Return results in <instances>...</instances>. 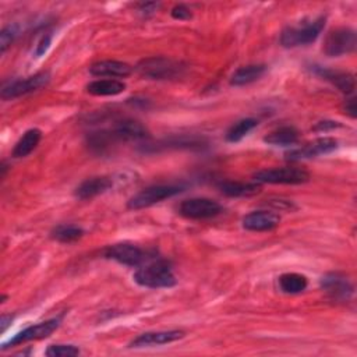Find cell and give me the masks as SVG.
Here are the masks:
<instances>
[{"instance_id": "cell-1", "label": "cell", "mask_w": 357, "mask_h": 357, "mask_svg": "<svg viewBox=\"0 0 357 357\" xmlns=\"http://www.w3.org/2000/svg\"><path fill=\"white\" fill-rule=\"evenodd\" d=\"M134 280L148 289H165L176 284V276L166 259L141 265L134 273Z\"/></svg>"}, {"instance_id": "cell-2", "label": "cell", "mask_w": 357, "mask_h": 357, "mask_svg": "<svg viewBox=\"0 0 357 357\" xmlns=\"http://www.w3.org/2000/svg\"><path fill=\"white\" fill-rule=\"evenodd\" d=\"M325 25V17L319 15L298 26H287L280 33V43L284 47H297L312 43Z\"/></svg>"}, {"instance_id": "cell-3", "label": "cell", "mask_w": 357, "mask_h": 357, "mask_svg": "<svg viewBox=\"0 0 357 357\" xmlns=\"http://www.w3.org/2000/svg\"><path fill=\"white\" fill-rule=\"evenodd\" d=\"M308 180L310 173L296 166L264 169L252 174V181L259 184H303Z\"/></svg>"}, {"instance_id": "cell-4", "label": "cell", "mask_w": 357, "mask_h": 357, "mask_svg": "<svg viewBox=\"0 0 357 357\" xmlns=\"http://www.w3.org/2000/svg\"><path fill=\"white\" fill-rule=\"evenodd\" d=\"M184 67L178 61L167 57H148L141 60L135 70L146 78L151 79H170L181 74Z\"/></svg>"}, {"instance_id": "cell-5", "label": "cell", "mask_w": 357, "mask_h": 357, "mask_svg": "<svg viewBox=\"0 0 357 357\" xmlns=\"http://www.w3.org/2000/svg\"><path fill=\"white\" fill-rule=\"evenodd\" d=\"M356 31L347 26H340L332 29L326 35L322 50L329 57H340L343 54L351 53L356 49Z\"/></svg>"}, {"instance_id": "cell-6", "label": "cell", "mask_w": 357, "mask_h": 357, "mask_svg": "<svg viewBox=\"0 0 357 357\" xmlns=\"http://www.w3.org/2000/svg\"><path fill=\"white\" fill-rule=\"evenodd\" d=\"M181 191H183V187H180V185H165V184L151 185V187L141 190L135 195H132L128 199L127 206L130 209L148 208V206H152L163 199L172 198V197L180 194Z\"/></svg>"}, {"instance_id": "cell-7", "label": "cell", "mask_w": 357, "mask_h": 357, "mask_svg": "<svg viewBox=\"0 0 357 357\" xmlns=\"http://www.w3.org/2000/svg\"><path fill=\"white\" fill-rule=\"evenodd\" d=\"M50 81V73L49 71H40L36 73L28 78L22 79H14L10 84L4 85L1 89V99H15L18 96L39 91L40 88L46 86Z\"/></svg>"}, {"instance_id": "cell-8", "label": "cell", "mask_w": 357, "mask_h": 357, "mask_svg": "<svg viewBox=\"0 0 357 357\" xmlns=\"http://www.w3.org/2000/svg\"><path fill=\"white\" fill-rule=\"evenodd\" d=\"M102 135L109 145L110 141H142L149 137V132L139 121L124 119L117 121L110 131H102Z\"/></svg>"}, {"instance_id": "cell-9", "label": "cell", "mask_w": 357, "mask_h": 357, "mask_svg": "<svg viewBox=\"0 0 357 357\" xmlns=\"http://www.w3.org/2000/svg\"><path fill=\"white\" fill-rule=\"evenodd\" d=\"M103 255L127 266H141L148 259V254L142 248L131 243H117L109 245L103 251Z\"/></svg>"}, {"instance_id": "cell-10", "label": "cell", "mask_w": 357, "mask_h": 357, "mask_svg": "<svg viewBox=\"0 0 357 357\" xmlns=\"http://www.w3.org/2000/svg\"><path fill=\"white\" fill-rule=\"evenodd\" d=\"M336 149H337V139H335L333 137H321L298 148H293L287 151L284 155H286V159L289 160H300V159H310L321 155H328Z\"/></svg>"}, {"instance_id": "cell-11", "label": "cell", "mask_w": 357, "mask_h": 357, "mask_svg": "<svg viewBox=\"0 0 357 357\" xmlns=\"http://www.w3.org/2000/svg\"><path fill=\"white\" fill-rule=\"evenodd\" d=\"M60 325V318H52L35 325H31L25 329H22L21 332H18L17 335H14L10 340H7L6 343H3L1 350H6L10 346H17L21 343H26L31 340H39V339H45L47 336H50Z\"/></svg>"}, {"instance_id": "cell-12", "label": "cell", "mask_w": 357, "mask_h": 357, "mask_svg": "<svg viewBox=\"0 0 357 357\" xmlns=\"http://www.w3.org/2000/svg\"><path fill=\"white\" fill-rule=\"evenodd\" d=\"M178 212L187 219H208L219 215L222 206L211 198H190L180 204Z\"/></svg>"}, {"instance_id": "cell-13", "label": "cell", "mask_w": 357, "mask_h": 357, "mask_svg": "<svg viewBox=\"0 0 357 357\" xmlns=\"http://www.w3.org/2000/svg\"><path fill=\"white\" fill-rule=\"evenodd\" d=\"M321 287L333 300H349L353 296V284L340 273H328L321 279Z\"/></svg>"}, {"instance_id": "cell-14", "label": "cell", "mask_w": 357, "mask_h": 357, "mask_svg": "<svg viewBox=\"0 0 357 357\" xmlns=\"http://www.w3.org/2000/svg\"><path fill=\"white\" fill-rule=\"evenodd\" d=\"M184 337V332L178 329L170 331H156V332H145L137 336L130 342L128 347H151L159 344H167Z\"/></svg>"}, {"instance_id": "cell-15", "label": "cell", "mask_w": 357, "mask_h": 357, "mask_svg": "<svg viewBox=\"0 0 357 357\" xmlns=\"http://www.w3.org/2000/svg\"><path fill=\"white\" fill-rule=\"evenodd\" d=\"M280 222V216L272 211H252L247 213L241 223L245 230L268 231L275 229Z\"/></svg>"}, {"instance_id": "cell-16", "label": "cell", "mask_w": 357, "mask_h": 357, "mask_svg": "<svg viewBox=\"0 0 357 357\" xmlns=\"http://www.w3.org/2000/svg\"><path fill=\"white\" fill-rule=\"evenodd\" d=\"M89 73L95 77H119L124 78L132 73V67L119 60H100L89 67Z\"/></svg>"}, {"instance_id": "cell-17", "label": "cell", "mask_w": 357, "mask_h": 357, "mask_svg": "<svg viewBox=\"0 0 357 357\" xmlns=\"http://www.w3.org/2000/svg\"><path fill=\"white\" fill-rule=\"evenodd\" d=\"M113 185L112 178L105 176L91 177L85 181H82L74 191V195L78 199H91L93 197H98L106 191H109Z\"/></svg>"}, {"instance_id": "cell-18", "label": "cell", "mask_w": 357, "mask_h": 357, "mask_svg": "<svg viewBox=\"0 0 357 357\" xmlns=\"http://www.w3.org/2000/svg\"><path fill=\"white\" fill-rule=\"evenodd\" d=\"M314 70L319 77H322L324 79L333 84L340 92H343L346 95L351 93L356 88L354 75L350 73L335 71V70H329V68H324V67H315Z\"/></svg>"}, {"instance_id": "cell-19", "label": "cell", "mask_w": 357, "mask_h": 357, "mask_svg": "<svg viewBox=\"0 0 357 357\" xmlns=\"http://www.w3.org/2000/svg\"><path fill=\"white\" fill-rule=\"evenodd\" d=\"M266 73L265 64H248L237 68L230 77V85L243 86L255 82Z\"/></svg>"}, {"instance_id": "cell-20", "label": "cell", "mask_w": 357, "mask_h": 357, "mask_svg": "<svg viewBox=\"0 0 357 357\" xmlns=\"http://www.w3.org/2000/svg\"><path fill=\"white\" fill-rule=\"evenodd\" d=\"M88 93L93 96H114L126 91V84L119 79H96L86 85Z\"/></svg>"}, {"instance_id": "cell-21", "label": "cell", "mask_w": 357, "mask_h": 357, "mask_svg": "<svg viewBox=\"0 0 357 357\" xmlns=\"http://www.w3.org/2000/svg\"><path fill=\"white\" fill-rule=\"evenodd\" d=\"M298 139H300V132L291 126L279 127L271 131L266 137H264V141L273 146H291L297 144Z\"/></svg>"}, {"instance_id": "cell-22", "label": "cell", "mask_w": 357, "mask_h": 357, "mask_svg": "<svg viewBox=\"0 0 357 357\" xmlns=\"http://www.w3.org/2000/svg\"><path fill=\"white\" fill-rule=\"evenodd\" d=\"M219 190L222 194L227 197H252L261 191V184L251 181V183H241V181H223L219 184Z\"/></svg>"}, {"instance_id": "cell-23", "label": "cell", "mask_w": 357, "mask_h": 357, "mask_svg": "<svg viewBox=\"0 0 357 357\" xmlns=\"http://www.w3.org/2000/svg\"><path fill=\"white\" fill-rule=\"evenodd\" d=\"M42 138V131L39 128H29L26 130L22 137L17 141L14 149H13V156L14 158H24L29 155L39 144Z\"/></svg>"}, {"instance_id": "cell-24", "label": "cell", "mask_w": 357, "mask_h": 357, "mask_svg": "<svg viewBox=\"0 0 357 357\" xmlns=\"http://www.w3.org/2000/svg\"><path fill=\"white\" fill-rule=\"evenodd\" d=\"M307 284H308L307 278L300 273L290 272L279 276V287L283 293H287V294L301 293L303 290H305Z\"/></svg>"}, {"instance_id": "cell-25", "label": "cell", "mask_w": 357, "mask_h": 357, "mask_svg": "<svg viewBox=\"0 0 357 357\" xmlns=\"http://www.w3.org/2000/svg\"><path fill=\"white\" fill-rule=\"evenodd\" d=\"M258 126V120L254 117H247L236 121L226 132V141L227 142H238L241 141L250 131H252Z\"/></svg>"}, {"instance_id": "cell-26", "label": "cell", "mask_w": 357, "mask_h": 357, "mask_svg": "<svg viewBox=\"0 0 357 357\" xmlns=\"http://www.w3.org/2000/svg\"><path fill=\"white\" fill-rule=\"evenodd\" d=\"M84 236V230L74 225H61L52 231V237L60 243H73Z\"/></svg>"}, {"instance_id": "cell-27", "label": "cell", "mask_w": 357, "mask_h": 357, "mask_svg": "<svg viewBox=\"0 0 357 357\" xmlns=\"http://www.w3.org/2000/svg\"><path fill=\"white\" fill-rule=\"evenodd\" d=\"M45 354L49 357H73L79 354V349L74 344H50Z\"/></svg>"}, {"instance_id": "cell-28", "label": "cell", "mask_w": 357, "mask_h": 357, "mask_svg": "<svg viewBox=\"0 0 357 357\" xmlns=\"http://www.w3.org/2000/svg\"><path fill=\"white\" fill-rule=\"evenodd\" d=\"M18 35V25L17 24H8L6 25L0 32V52L4 53L8 46L14 42V39Z\"/></svg>"}, {"instance_id": "cell-29", "label": "cell", "mask_w": 357, "mask_h": 357, "mask_svg": "<svg viewBox=\"0 0 357 357\" xmlns=\"http://www.w3.org/2000/svg\"><path fill=\"white\" fill-rule=\"evenodd\" d=\"M172 17L178 21H185V20H190L192 17V14H191V10L185 4H176L172 8Z\"/></svg>"}, {"instance_id": "cell-30", "label": "cell", "mask_w": 357, "mask_h": 357, "mask_svg": "<svg viewBox=\"0 0 357 357\" xmlns=\"http://www.w3.org/2000/svg\"><path fill=\"white\" fill-rule=\"evenodd\" d=\"M50 43H52V35H50V33H46V35H43V36H42V39L39 40V43L36 45L35 56H36V57H39V56L45 54V53L47 52V49H49Z\"/></svg>"}, {"instance_id": "cell-31", "label": "cell", "mask_w": 357, "mask_h": 357, "mask_svg": "<svg viewBox=\"0 0 357 357\" xmlns=\"http://www.w3.org/2000/svg\"><path fill=\"white\" fill-rule=\"evenodd\" d=\"M340 127V124L337 121H332V120H324V121H319L317 123V126L314 127V131H331L333 128H337Z\"/></svg>"}, {"instance_id": "cell-32", "label": "cell", "mask_w": 357, "mask_h": 357, "mask_svg": "<svg viewBox=\"0 0 357 357\" xmlns=\"http://www.w3.org/2000/svg\"><path fill=\"white\" fill-rule=\"evenodd\" d=\"M138 7H139V11H141L142 14L151 15V14H153V13L158 10L159 3H141Z\"/></svg>"}, {"instance_id": "cell-33", "label": "cell", "mask_w": 357, "mask_h": 357, "mask_svg": "<svg viewBox=\"0 0 357 357\" xmlns=\"http://www.w3.org/2000/svg\"><path fill=\"white\" fill-rule=\"evenodd\" d=\"M343 110L346 114H349L350 117H356V100L351 98V99H347L344 106H343Z\"/></svg>"}, {"instance_id": "cell-34", "label": "cell", "mask_w": 357, "mask_h": 357, "mask_svg": "<svg viewBox=\"0 0 357 357\" xmlns=\"http://www.w3.org/2000/svg\"><path fill=\"white\" fill-rule=\"evenodd\" d=\"M11 321H13V317H11V315L3 314V315H1V319H0V331L4 332V331L7 329V326L11 324Z\"/></svg>"}]
</instances>
